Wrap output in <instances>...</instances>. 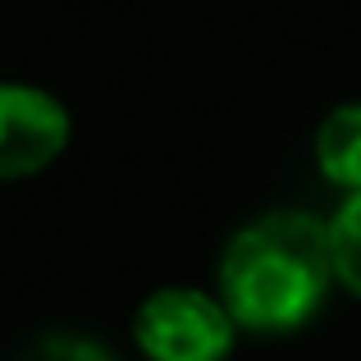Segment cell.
<instances>
[{"instance_id":"7a4b0ae2","label":"cell","mask_w":361,"mask_h":361,"mask_svg":"<svg viewBox=\"0 0 361 361\" xmlns=\"http://www.w3.org/2000/svg\"><path fill=\"white\" fill-rule=\"evenodd\" d=\"M133 343L147 361H229L238 325L215 288L165 283L133 311Z\"/></svg>"},{"instance_id":"277c9868","label":"cell","mask_w":361,"mask_h":361,"mask_svg":"<svg viewBox=\"0 0 361 361\" xmlns=\"http://www.w3.org/2000/svg\"><path fill=\"white\" fill-rule=\"evenodd\" d=\"M316 169L329 188L361 192V101L334 106L316 128Z\"/></svg>"},{"instance_id":"3957f363","label":"cell","mask_w":361,"mask_h":361,"mask_svg":"<svg viewBox=\"0 0 361 361\" xmlns=\"http://www.w3.org/2000/svg\"><path fill=\"white\" fill-rule=\"evenodd\" d=\"M73 115L37 82L0 78V183L37 178L69 151Z\"/></svg>"},{"instance_id":"6da1fadb","label":"cell","mask_w":361,"mask_h":361,"mask_svg":"<svg viewBox=\"0 0 361 361\" xmlns=\"http://www.w3.org/2000/svg\"><path fill=\"white\" fill-rule=\"evenodd\" d=\"M215 293L238 334H298L334 293L325 220L311 211H265L247 220L220 252Z\"/></svg>"},{"instance_id":"8992f818","label":"cell","mask_w":361,"mask_h":361,"mask_svg":"<svg viewBox=\"0 0 361 361\" xmlns=\"http://www.w3.org/2000/svg\"><path fill=\"white\" fill-rule=\"evenodd\" d=\"M9 361H115L106 343L87 334H73V329H51V334H37L32 343H23Z\"/></svg>"},{"instance_id":"5b68a950","label":"cell","mask_w":361,"mask_h":361,"mask_svg":"<svg viewBox=\"0 0 361 361\" xmlns=\"http://www.w3.org/2000/svg\"><path fill=\"white\" fill-rule=\"evenodd\" d=\"M325 243L334 288L348 298H361V192H343L338 206L325 215Z\"/></svg>"}]
</instances>
